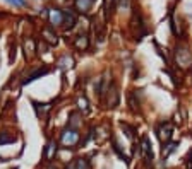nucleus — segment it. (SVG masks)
Returning a JSON list of instances; mask_svg holds the SVG:
<instances>
[{
  "instance_id": "nucleus-1",
  "label": "nucleus",
  "mask_w": 192,
  "mask_h": 169,
  "mask_svg": "<svg viewBox=\"0 0 192 169\" xmlns=\"http://www.w3.org/2000/svg\"><path fill=\"white\" fill-rule=\"evenodd\" d=\"M79 139H81V135H79L77 128H72V126L65 128L60 133V143L64 147H74V145H77Z\"/></svg>"
},
{
  "instance_id": "nucleus-2",
  "label": "nucleus",
  "mask_w": 192,
  "mask_h": 169,
  "mask_svg": "<svg viewBox=\"0 0 192 169\" xmlns=\"http://www.w3.org/2000/svg\"><path fill=\"white\" fill-rule=\"evenodd\" d=\"M175 56H177V62L182 69H187L192 65V53L189 51V48L185 44H179L177 50H175Z\"/></svg>"
},
{
  "instance_id": "nucleus-3",
  "label": "nucleus",
  "mask_w": 192,
  "mask_h": 169,
  "mask_svg": "<svg viewBox=\"0 0 192 169\" xmlns=\"http://www.w3.org/2000/svg\"><path fill=\"white\" fill-rule=\"evenodd\" d=\"M48 21L53 27L55 26H64V10L60 9H50L48 10Z\"/></svg>"
},
{
  "instance_id": "nucleus-4",
  "label": "nucleus",
  "mask_w": 192,
  "mask_h": 169,
  "mask_svg": "<svg viewBox=\"0 0 192 169\" xmlns=\"http://www.w3.org/2000/svg\"><path fill=\"white\" fill-rule=\"evenodd\" d=\"M93 4H94V0H74V7L77 12L81 14H87L89 10L93 9Z\"/></svg>"
},
{
  "instance_id": "nucleus-5",
  "label": "nucleus",
  "mask_w": 192,
  "mask_h": 169,
  "mask_svg": "<svg viewBox=\"0 0 192 169\" xmlns=\"http://www.w3.org/2000/svg\"><path fill=\"white\" fill-rule=\"evenodd\" d=\"M172 132H173V128H172L170 123H163V125L158 128V135H160L161 142H168V140L172 139Z\"/></svg>"
},
{
  "instance_id": "nucleus-6",
  "label": "nucleus",
  "mask_w": 192,
  "mask_h": 169,
  "mask_svg": "<svg viewBox=\"0 0 192 169\" xmlns=\"http://www.w3.org/2000/svg\"><path fill=\"white\" fill-rule=\"evenodd\" d=\"M142 152H144V157L148 162L153 160V150H151V143H149V139L148 137H144L142 139Z\"/></svg>"
},
{
  "instance_id": "nucleus-7",
  "label": "nucleus",
  "mask_w": 192,
  "mask_h": 169,
  "mask_svg": "<svg viewBox=\"0 0 192 169\" xmlns=\"http://www.w3.org/2000/svg\"><path fill=\"white\" fill-rule=\"evenodd\" d=\"M77 22V17H76V14L72 12L70 9H67V10H64V24L65 26H69V27H72Z\"/></svg>"
},
{
  "instance_id": "nucleus-8",
  "label": "nucleus",
  "mask_w": 192,
  "mask_h": 169,
  "mask_svg": "<svg viewBox=\"0 0 192 169\" xmlns=\"http://www.w3.org/2000/svg\"><path fill=\"white\" fill-rule=\"evenodd\" d=\"M74 169H91V164H89V160L86 157H79L74 162Z\"/></svg>"
},
{
  "instance_id": "nucleus-9",
  "label": "nucleus",
  "mask_w": 192,
  "mask_h": 169,
  "mask_svg": "<svg viewBox=\"0 0 192 169\" xmlns=\"http://www.w3.org/2000/svg\"><path fill=\"white\" fill-rule=\"evenodd\" d=\"M76 48H79V50H86V48H87V36L86 34H79L77 36V39H76Z\"/></svg>"
},
{
  "instance_id": "nucleus-10",
  "label": "nucleus",
  "mask_w": 192,
  "mask_h": 169,
  "mask_svg": "<svg viewBox=\"0 0 192 169\" xmlns=\"http://www.w3.org/2000/svg\"><path fill=\"white\" fill-rule=\"evenodd\" d=\"M41 33H43V36H46V38H45V39H46L48 43L55 44V43H57V41H58V39H57V34H53V33H52V31H50V29H48V27H46V29H43V31H41Z\"/></svg>"
},
{
  "instance_id": "nucleus-11",
  "label": "nucleus",
  "mask_w": 192,
  "mask_h": 169,
  "mask_svg": "<svg viewBox=\"0 0 192 169\" xmlns=\"http://www.w3.org/2000/svg\"><path fill=\"white\" fill-rule=\"evenodd\" d=\"M5 2H9L10 5H16V7H24V5H26L24 0H5Z\"/></svg>"
},
{
  "instance_id": "nucleus-12",
  "label": "nucleus",
  "mask_w": 192,
  "mask_h": 169,
  "mask_svg": "<svg viewBox=\"0 0 192 169\" xmlns=\"http://www.w3.org/2000/svg\"><path fill=\"white\" fill-rule=\"evenodd\" d=\"M77 104H79V108H81V109H84V111H87V101L84 99V97H79Z\"/></svg>"
},
{
  "instance_id": "nucleus-13",
  "label": "nucleus",
  "mask_w": 192,
  "mask_h": 169,
  "mask_svg": "<svg viewBox=\"0 0 192 169\" xmlns=\"http://www.w3.org/2000/svg\"><path fill=\"white\" fill-rule=\"evenodd\" d=\"M46 169H57V166H55V164H48Z\"/></svg>"
},
{
  "instance_id": "nucleus-14",
  "label": "nucleus",
  "mask_w": 192,
  "mask_h": 169,
  "mask_svg": "<svg viewBox=\"0 0 192 169\" xmlns=\"http://www.w3.org/2000/svg\"><path fill=\"white\" fill-rule=\"evenodd\" d=\"M65 169H74V162H72V164H67Z\"/></svg>"
}]
</instances>
